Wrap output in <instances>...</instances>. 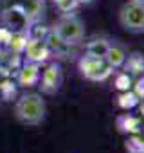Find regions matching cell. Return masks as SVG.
<instances>
[{
  "instance_id": "obj_1",
  "label": "cell",
  "mask_w": 144,
  "mask_h": 153,
  "mask_svg": "<svg viewBox=\"0 0 144 153\" xmlns=\"http://www.w3.org/2000/svg\"><path fill=\"white\" fill-rule=\"evenodd\" d=\"M13 115L24 126H40L47 117L45 99L38 92H27L16 99Z\"/></svg>"
},
{
  "instance_id": "obj_2",
  "label": "cell",
  "mask_w": 144,
  "mask_h": 153,
  "mask_svg": "<svg viewBox=\"0 0 144 153\" xmlns=\"http://www.w3.org/2000/svg\"><path fill=\"white\" fill-rule=\"evenodd\" d=\"M52 36L63 45H79L85 40V22L78 13H61L52 25Z\"/></svg>"
},
{
  "instance_id": "obj_3",
  "label": "cell",
  "mask_w": 144,
  "mask_h": 153,
  "mask_svg": "<svg viewBox=\"0 0 144 153\" xmlns=\"http://www.w3.org/2000/svg\"><path fill=\"white\" fill-rule=\"evenodd\" d=\"M117 22L122 31L130 34H144V4L135 0H126L119 7Z\"/></svg>"
},
{
  "instance_id": "obj_4",
  "label": "cell",
  "mask_w": 144,
  "mask_h": 153,
  "mask_svg": "<svg viewBox=\"0 0 144 153\" xmlns=\"http://www.w3.org/2000/svg\"><path fill=\"white\" fill-rule=\"evenodd\" d=\"M78 70H79V76L83 79L92 81V83H103L115 72L106 63L105 58H92L87 54L78 59Z\"/></svg>"
},
{
  "instance_id": "obj_5",
  "label": "cell",
  "mask_w": 144,
  "mask_h": 153,
  "mask_svg": "<svg viewBox=\"0 0 144 153\" xmlns=\"http://www.w3.org/2000/svg\"><path fill=\"white\" fill-rule=\"evenodd\" d=\"M63 85V68L59 63H49L47 68L42 72L40 76V81H38V87L42 90V94L45 96H54L59 92Z\"/></svg>"
},
{
  "instance_id": "obj_6",
  "label": "cell",
  "mask_w": 144,
  "mask_h": 153,
  "mask_svg": "<svg viewBox=\"0 0 144 153\" xmlns=\"http://www.w3.org/2000/svg\"><path fill=\"white\" fill-rule=\"evenodd\" d=\"M40 76H42L40 63L25 61L24 67L18 70V85H22V87H34L40 81Z\"/></svg>"
},
{
  "instance_id": "obj_7",
  "label": "cell",
  "mask_w": 144,
  "mask_h": 153,
  "mask_svg": "<svg viewBox=\"0 0 144 153\" xmlns=\"http://www.w3.org/2000/svg\"><path fill=\"white\" fill-rule=\"evenodd\" d=\"M24 51L27 54V61H34V63H43L50 54L47 43L42 40H27Z\"/></svg>"
},
{
  "instance_id": "obj_8",
  "label": "cell",
  "mask_w": 144,
  "mask_h": 153,
  "mask_svg": "<svg viewBox=\"0 0 144 153\" xmlns=\"http://www.w3.org/2000/svg\"><path fill=\"white\" fill-rule=\"evenodd\" d=\"M126 56H128V49L121 42H112L110 49H108V52L105 56V59H106V63L114 70H119V68H122V65L126 61Z\"/></svg>"
},
{
  "instance_id": "obj_9",
  "label": "cell",
  "mask_w": 144,
  "mask_h": 153,
  "mask_svg": "<svg viewBox=\"0 0 144 153\" xmlns=\"http://www.w3.org/2000/svg\"><path fill=\"white\" fill-rule=\"evenodd\" d=\"M110 43L112 42L108 38H103V36L92 38L85 45V54L87 56H92V58H105L106 52H108V49H110Z\"/></svg>"
},
{
  "instance_id": "obj_10",
  "label": "cell",
  "mask_w": 144,
  "mask_h": 153,
  "mask_svg": "<svg viewBox=\"0 0 144 153\" xmlns=\"http://www.w3.org/2000/svg\"><path fill=\"white\" fill-rule=\"evenodd\" d=\"M122 70L130 76H142L144 74V54L142 52H128Z\"/></svg>"
},
{
  "instance_id": "obj_11",
  "label": "cell",
  "mask_w": 144,
  "mask_h": 153,
  "mask_svg": "<svg viewBox=\"0 0 144 153\" xmlns=\"http://www.w3.org/2000/svg\"><path fill=\"white\" fill-rule=\"evenodd\" d=\"M139 103H140V99L137 97V94H135L133 90L119 92V96H117V99H115V105H117L121 110H131V108H135Z\"/></svg>"
},
{
  "instance_id": "obj_12",
  "label": "cell",
  "mask_w": 144,
  "mask_h": 153,
  "mask_svg": "<svg viewBox=\"0 0 144 153\" xmlns=\"http://www.w3.org/2000/svg\"><path fill=\"white\" fill-rule=\"evenodd\" d=\"M114 87L119 90V92H124V90H131L133 87V78L128 74V72H117L115 74V79H114Z\"/></svg>"
},
{
  "instance_id": "obj_13",
  "label": "cell",
  "mask_w": 144,
  "mask_h": 153,
  "mask_svg": "<svg viewBox=\"0 0 144 153\" xmlns=\"http://www.w3.org/2000/svg\"><path fill=\"white\" fill-rule=\"evenodd\" d=\"M117 126L121 131L128 133V131H137L139 130V119L131 117V115H122L119 121H117Z\"/></svg>"
},
{
  "instance_id": "obj_14",
  "label": "cell",
  "mask_w": 144,
  "mask_h": 153,
  "mask_svg": "<svg viewBox=\"0 0 144 153\" xmlns=\"http://www.w3.org/2000/svg\"><path fill=\"white\" fill-rule=\"evenodd\" d=\"M52 2L61 13H74V9L79 6L78 0H52Z\"/></svg>"
},
{
  "instance_id": "obj_15",
  "label": "cell",
  "mask_w": 144,
  "mask_h": 153,
  "mask_svg": "<svg viewBox=\"0 0 144 153\" xmlns=\"http://www.w3.org/2000/svg\"><path fill=\"white\" fill-rule=\"evenodd\" d=\"M131 90L137 94V97H139L140 101L144 99V74H142V76H139V79H137V81H133Z\"/></svg>"
},
{
  "instance_id": "obj_16",
  "label": "cell",
  "mask_w": 144,
  "mask_h": 153,
  "mask_svg": "<svg viewBox=\"0 0 144 153\" xmlns=\"http://www.w3.org/2000/svg\"><path fill=\"white\" fill-rule=\"evenodd\" d=\"M94 0H78V4L79 6H88V4H92Z\"/></svg>"
},
{
  "instance_id": "obj_17",
  "label": "cell",
  "mask_w": 144,
  "mask_h": 153,
  "mask_svg": "<svg viewBox=\"0 0 144 153\" xmlns=\"http://www.w3.org/2000/svg\"><path fill=\"white\" fill-rule=\"evenodd\" d=\"M135 2H142V4H144V0H135Z\"/></svg>"
}]
</instances>
